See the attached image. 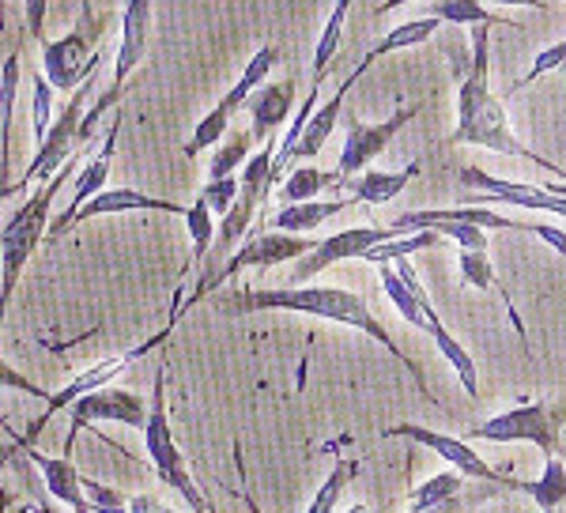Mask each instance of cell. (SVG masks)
<instances>
[{
  "label": "cell",
  "mask_w": 566,
  "mask_h": 513,
  "mask_svg": "<svg viewBox=\"0 0 566 513\" xmlns=\"http://www.w3.org/2000/svg\"><path fill=\"white\" fill-rule=\"evenodd\" d=\"M536 238H544V242L552 245L555 253H563V256H566V231H563V227H555V223H536Z\"/></svg>",
  "instance_id": "47"
},
{
  "label": "cell",
  "mask_w": 566,
  "mask_h": 513,
  "mask_svg": "<svg viewBox=\"0 0 566 513\" xmlns=\"http://www.w3.org/2000/svg\"><path fill=\"white\" fill-rule=\"evenodd\" d=\"M27 457H31V464L42 472V488L50 491L53 502H61V506H69L72 513H95L84 494V475L76 472V464H72V457H45L39 449H27Z\"/></svg>",
  "instance_id": "18"
},
{
  "label": "cell",
  "mask_w": 566,
  "mask_h": 513,
  "mask_svg": "<svg viewBox=\"0 0 566 513\" xmlns=\"http://www.w3.org/2000/svg\"><path fill=\"white\" fill-rule=\"evenodd\" d=\"M122 114H114V122H109L103 144H98V151L91 155V159L84 163V170L76 174V181H72V200L69 208L61 212L57 219L50 223V238L57 242V238H65L72 227H76V216L84 212L87 200H95L98 192H103L106 178H109V167H114V151H117V136H122Z\"/></svg>",
  "instance_id": "16"
},
{
  "label": "cell",
  "mask_w": 566,
  "mask_h": 513,
  "mask_svg": "<svg viewBox=\"0 0 566 513\" xmlns=\"http://www.w3.org/2000/svg\"><path fill=\"white\" fill-rule=\"evenodd\" d=\"M23 84V64H20V45L0 64V189L8 197H15V186L8 181L12 170V114H15V95Z\"/></svg>",
  "instance_id": "19"
},
{
  "label": "cell",
  "mask_w": 566,
  "mask_h": 513,
  "mask_svg": "<svg viewBox=\"0 0 566 513\" xmlns=\"http://www.w3.org/2000/svg\"><path fill=\"white\" fill-rule=\"evenodd\" d=\"M4 197H8V192H4V189H0V200H4Z\"/></svg>",
  "instance_id": "56"
},
{
  "label": "cell",
  "mask_w": 566,
  "mask_h": 513,
  "mask_svg": "<svg viewBox=\"0 0 566 513\" xmlns=\"http://www.w3.org/2000/svg\"><path fill=\"white\" fill-rule=\"evenodd\" d=\"M348 513H370V510H367V506H363V502H359V506H352Z\"/></svg>",
  "instance_id": "55"
},
{
  "label": "cell",
  "mask_w": 566,
  "mask_h": 513,
  "mask_svg": "<svg viewBox=\"0 0 566 513\" xmlns=\"http://www.w3.org/2000/svg\"><path fill=\"white\" fill-rule=\"evenodd\" d=\"M242 502H245V510H250V513H261V506L253 502V494H250V491H242Z\"/></svg>",
  "instance_id": "52"
},
{
  "label": "cell",
  "mask_w": 566,
  "mask_h": 513,
  "mask_svg": "<svg viewBox=\"0 0 566 513\" xmlns=\"http://www.w3.org/2000/svg\"><path fill=\"white\" fill-rule=\"evenodd\" d=\"M170 328H175V321H167V328H163V333H155L151 341H144L140 347H129V352L114 355V359H103V363L87 366L84 374H76V378H72V381L65 385V389H61V392H53V397L45 400L42 416L34 419V423L27 427L23 435L15 438L12 446H15V449H31V446H34V438L42 435V430H45V423H50L53 416H61V411H65V408H72V405H76L80 397H91V392L106 389V385L114 381L117 374H125V370H129V366H133L136 359H144V355H148L155 344H163V341H167V336H170Z\"/></svg>",
  "instance_id": "9"
},
{
  "label": "cell",
  "mask_w": 566,
  "mask_h": 513,
  "mask_svg": "<svg viewBox=\"0 0 566 513\" xmlns=\"http://www.w3.org/2000/svg\"><path fill=\"white\" fill-rule=\"evenodd\" d=\"M381 287H386L389 302L397 306V314L405 317L408 325H416V328H423V333H431V325L438 321L434 306L419 302V299L412 295V291L405 287V280L397 276V269H392V264H381Z\"/></svg>",
  "instance_id": "26"
},
{
  "label": "cell",
  "mask_w": 566,
  "mask_h": 513,
  "mask_svg": "<svg viewBox=\"0 0 566 513\" xmlns=\"http://www.w3.org/2000/svg\"><path fill=\"white\" fill-rule=\"evenodd\" d=\"M45 12H50V0H23L27 34H31L34 42H45Z\"/></svg>",
  "instance_id": "46"
},
{
  "label": "cell",
  "mask_w": 566,
  "mask_h": 513,
  "mask_svg": "<svg viewBox=\"0 0 566 513\" xmlns=\"http://www.w3.org/2000/svg\"><path fill=\"white\" fill-rule=\"evenodd\" d=\"M367 69H370V61L363 57L359 64H355V72H352V76H344L340 84H336L333 98H328L325 106H317V109H314V117H310V125H306L303 140H298L295 155H291V163H295V159H314V155L325 148V140H328V136H333V128L340 125L344 103H348V91H352L355 84H359L363 76H367Z\"/></svg>",
  "instance_id": "17"
},
{
  "label": "cell",
  "mask_w": 566,
  "mask_h": 513,
  "mask_svg": "<svg viewBox=\"0 0 566 513\" xmlns=\"http://www.w3.org/2000/svg\"><path fill=\"white\" fill-rule=\"evenodd\" d=\"M34 499H39V513H61L57 506H53V499H50V491H39V494H34Z\"/></svg>",
  "instance_id": "50"
},
{
  "label": "cell",
  "mask_w": 566,
  "mask_h": 513,
  "mask_svg": "<svg viewBox=\"0 0 566 513\" xmlns=\"http://www.w3.org/2000/svg\"><path fill=\"white\" fill-rule=\"evenodd\" d=\"M227 310H234V314L283 310V314H306V317H317V321H333V325H344V328H359V333H367L370 341H378L381 347H386L392 359L408 366V374L416 378L419 392H431L427 389L423 370L416 366L412 355L392 341L389 328L370 314L367 299L355 295V291H348V287H314V283H303V287H245V291H234V295L227 299Z\"/></svg>",
  "instance_id": "2"
},
{
  "label": "cell",
  "mask_w": 566,
  "mask_h": 513,
  "mask_svg": "<svg viewBox=\"0 0 566 513\" xmlns=\"http://www.w3.org/2000/svg\"><path fill=\"white\" fill-rule=\"evenodd\" d=\"M352 475H355V464H352V461H340V464H336V469L325 475L322 488L314 491V499H310L306 513H333V510H336V502H340L344 488L352 483Z\"/></svg>",
  "instance_id": "37"
},
{
  "label": "cell",
  "mask_w": 566,
  "mask_h": 513,
  "mask_svg": "<svg viewBox=\"0 0 566 513\" xmlns=\"http://www.w3.org/2000/svg\"><path fill=\"white\" fill-rule=\"evenodd\" d=\"M405 4H416V0H386V4L374 8V15H386V12H392V8H405Z\"/></svg>",
  "instance_id": "51"
},
{
  "label": "cell",
  "mask_w": 566,
  "mask_h": 513,
  "mask_svg": "<svg viewBox=\"0 0 566 513\" xmlns=\"http://www.w3.org/2000/svg\"><path fill=\"white\" fill-rule=\"evenodd\" d=\"M133 513H159V499H151V494H136L129 502Z\"/></svg>",
  "instance_id": "48"
},
{
  "label": "cell",
  "mask_w": 566,
  "mask_h": 513,
  "mask_svg": "<svg viewBox=\"0 0 566 513\" xmlns=\"http://www.w3.org/2000/svg\"><path fill=\"white\" fill-rule=\"evenodd\" d=\"M148 42H151V0H125L122 45H117V57H114V76H109V87L95 98V106L84 114V125H80V144H91L95 125L103 122L109 109H117V103H122V91H125V80H129L136 64L144 61Z\"/></svg>",
  "instance_id": "6"
},
{
  "label": "cell",
  "mask_w": 566,
  "mask_h": 513,
  "mask_svg": "<svg viewBox=\"0 0 566 513\" xmlns=\"http://www.w3.org/2000/svg\"><path fill=\"white\" fill-rule=\"evenodd\" d=\"M491 31L495 27H472V53L458 87V128L450 133V144H469V148H488L495 155H510V159L536 163L541 170L566 181L563 167H555L552 159L525 148L514 136V128H510L506 106L491 91Z\"/></svg>",
  "instance_id": "1"
},
{
  "label": "cell",
  "mask_w": 566,
  "mask_h": 513,
  "mask_svg": "<svg viewBox=\"0 0 566 513\" xmlns=\"http://www.w3.org/2000/svg\"><path fill=\"white\" fill-rule=\"evenodd\" d=\"M31 87H34V103H31V136H34V148H39L45 136H50V128H53V87H50V80L39 76V72H34Z\"/></svg>",
  "instance_id": "38"
},
{
  "label": "cell",
  "mask_w": 566,
  "mask_h": 513,
  "mask_svg": "<svg viewBox=\"0 0 566 513\" xmlns=\"http://www.w3.org/2000/svg\"><path fill=\"white\" fill-rule=\"evenodd\" d=\"M419 174V163L405 170H363L359 178H352L344 189H352V197L359 200V205H389L392 197H400V192L408 189V181H412Z\"/></svg>",
  "instance_id": "23"
},
{
  "label": "cell",
  "mask_w": 566,
  "mask_h": 513,
  "mask_svg": "<svg viewBox=\"0 0 566 513\" xmlns=\"http://www.w3.org/2000/svg\"><path fill=\"white\" fill-rule=\"evenodd\" d=\"M276 64H280V45H272V42H269V45H261V50L250 57V64H245L242 76L234 80V87L227 91V95L219 98V103L231 109V114H239V109L253 98V91L264 87V80H269V72L276 69Z\"/></svg>",
  "instance_id": "25"
},
{
  "label": "cell",
  "mask_w": 566,
  "mask_h": 513,
  "mask_svg": "<svg viewBox=\"0 0 566 513\" xmlns=\"http://www.w3.org/2000/svg\"><path fill=\"white\" fill-rule=\"evenodd\" d=\"M310 250H314V242H310V238H303V234L269 231V234L245 238V245H239V250L231 253V261L219 264L216 272H208V276L197 283V291L186 299V306H175L170 321L178 325V317L186 314L189 306H197V302L205 299V295H212L219 283H227L231 276H239V272H245V269H272V264H283V261H298V256H306Z\"/></svg>",
  "instance_id": "7"
},
{
  "label": "cell",
  "mask_w": 566,
  "mask_h": 513,
  "mask_svg": "<svg viewBox=\"0 0 566 513\" xmlns=\"http://www.w3.org/2000/svg\"><path fill=\"white\" fill-rule=\"evenodd\" d=\"M416 114H419V106H400V109H392V117H386V122H378V125L352 122L348 136H344V148H340V163H336V178H340V189L348 186L352 178H359L363 170H370V163L389 148L392 136H397L400 128L412 122Z\"/></svg>",
  "instance_id": "13"
},
{
  "label": "cell",
  "mask_w": 566,
  "mask_h": 513,
  "mask_svg": "<svg viewBox=\"0 0 566 513\" xmlns=\"http://www.w3.org/2000/svg\"><path fill=\"white\" fill-rule=\"evenodd\" d=\"M117 212H167V216H181L186 219L189 208L175 205V200H163V197H148L140 189H103L95 200H87L84 212L76 216V227L84 219H95V216H117Z\"/></svg>",
  "instance_id": "21"
},
{
  "label": "cell",
  "mask_w": 566,
  "mask_h": 513,
  "mask_svg": "<svg viewBox=\"0 0 566 513\" xmlns=\"http://www.w3.org/2000/svg\"><path fill=\"white\" fill-rule=\"evenodd\" d=\"M340 189V178L336 170H317V167H298L287 174V181L280 186V208L283 205H306V200H317L322 189Z\"/></svg>",
  "instance_id": "30"
},
{
  "label": "cell",
  "mask_w": 566,
  "mask_h": 513,
  "mask_svg": "<svg viewBox=\"0 0 566 513\" xmlns=\"http://www.w3.org/2000/svg\"><path fill=\"white\" fill-rule=\"evenodd\" d=\"M8 31V8H4V0H0V34Z\"/></svg>",
  "instance_id": "53"
},
{
  "label": "cell",
  "mask_w": 566,
  "mask_h": 513,
  "mask_svg": "<svg viewBox=\"0 0 566 513\" xmlns=\"http://www.w3.org/2000/svg\"><path fill=\"white\" fill-rule=\"evenodd\" d=\"M495 491H502L499 483H469V491H461L458 499L438 502V506H427V510H412V513H472L476 506H483Z\"/></svg>",
  "instance_id": "40"
},
{
  "label": "cell",
  "mask_w": 566,
  "mask_h": 513,
  "mask_svg": "<svg viewBox=\"0 0 566 513\" xmlns=\"http://www.w3.org/2000/svg\"><path fill=\"white\" fill-rule=\"evenodd\" d=\"M291 103H295V80H280V84H264L253 91V98L245 106H250V136L253 140H272L276 136V128L287 122L291 114Z\"/></svg>",
  "instance_id": "20"
},
{
  "label": "cell",
  "mask_w": 566,
  "mask_h": 513,
  "mask_svg": "<svg viewBox=\"0 0 566 513\" xmlns=\"http://www.w3.org/2000/svg\"><path fill=\"white\" fill-rule=\"evenodd\" d=\"M389 238H400V234L392 231V227H348V231H340V234L322 238V242H314V250L291 264V280H295L291 287H303L310 276H322L325 269H333V264H340V261H359L370 245L389 242Z\"/></svg>",
  "instance_id": "14"
},
{
  "label": "cell",
  "mask_w": 566,
  "mask_h": 513,
  "mask_svg": "<svg viewBox=\"0 0 566 513\" xmlns=\"http://www.w3.org/2000/svg\"><path fill=\"white\" fill-rule=\"evenodd\" d=\"M461 186L476 192L480 205H506V208H533V212H547V216H563L566 219V197H555L536 181H506L495 178L483 167H464Z\"/></svg>",
  "instance_id": "15"
},
{
  "label": "cell",
  "mask_w": 566,
  "mask_h": 513,
  "mask_svg": "<svg viewBox=\"0 0 566 513\" xmlns=\"http://www.w3.org/2000/svg\"><path fill=\"white\" fill-rule=\"evenodd\" d=\"M483 4H510V8H544L541 0H483Z\"/></svg>",
  "instance_id": "49"
},
{
  "label": "cell",
  "mask_w": 566,
  "mask_h": 513,
  "mask_svg": "<svg viewBox=\"0 0 566 513\" xmlns=\"http://www.w3.org/2000/svg\"><path fill=\"white\" fill-rule=\"evenodd\" d=\"M458 269H461V283H464V287L495 291V295L502 299V306L510 310V317H514L517 333L525 336V321L517 317V310H514V299H510V291L499 283V276H495V264H491L488 250H461V256H458Z\"/></svg>",
  "instance_id": "24"
},
{
  "label": "cell",
  "mask_w": 566,
  "mask_h": 513,
  "mask_svg": "<svg viewBox=\"0 0 566 513\" xmlns=\"http://www.w3.org/2000/svg\"><path fill=\"white\" fill-rule=\"evenodd\" d=\"M359 200L355 197H340V200H306V205H283L276 216H272V231H283V234H310L325 223V219L348 212Z\"/></svg>",
  "instance_id": "22"
},
{
  "label": "cell",
  "mask_w": 566,
  "mask_h": 513,
  "mask_svg": "<svg viewBox=\"0 0 566 513\" xmlns=\"http://www.w3.org/2000/svg\"><path fill=\"white\" fill-rule=\"evenodd\" d=\"M431 336H434L438 352H442V359L453 366V374H458L464 397H476V392H480V370H476V363H472V355L464 352V344L442 325V317H438L434 325H431Z\"/></svg>",
  "instance_id": "29"
},
{
  "label": "cell",
  "mask_w": 566,
  "mask_h": 513,
  "mask_svg": "<svg viewBox=\"0 0 566 513\" xmlns=\"http://www.w3.org/2000/svg\"><path fill=\"white\" fill-rule=\"evenodd\" d=\"M438 31H442V20H434V15H419V20H408V23L392 27V31L378 45H374V50H367V61L374 64V61L389 57V53H397V50H412V45H423V42H431Z\"/></svg>",
  "instance_id": "28"
},
{
  "label": "cell",
  "mask_w": 566,
  "mask_h": 513,
  "mask_svg": "<svg viewBox=\"0 0 566 513\" xmlns=\"http://www.w3.org/2000/svg\"><path fill=\"white\" fill-rule=\"evenodd\" d=\"M76 163H80V151L65 163V170L53 174L50 181H42V189L34 192V197H27L23 205L8 216L4 231H0V321H4L12 291L23 276V264L31 261L34 250H39V242L50 234L53 200H57L61 186L69 181V174L76 170Z\"/></svg>",
  "instance_id": "3"
},
{
  "label": "cell",
  "mask_w": 566,
  "mask_h": 513,
  "mask_svg": "<svg viewBox=\"0 0 566 513\" xmlns=\"http://www.w3.org/2000/svg\"><path fill=\"white\" fill-rule=\"evenodd\" d=\"M8 506H12V499H8L4 488H0V513H8Z\"/></svg>",
  "instance_id": "54"
},
{
  "label": "cell",
  "mask_w": 566,
  "mask_h": 513,
  "mask_svg": "<svg viewBox=\"0 0 566 513\" xmlns=\"http://www.w3.org/2000/svg\"><path fill=\"white\" fill-rule=\"evenodd\" d=\"M239 192H242V178H219V181H208L205 189H200V197L208 200V208L216 212V219H223L231 212L234 205H239Z\"/></svg>",
  "instance_id": "41"
},
{
  "label": "cell",
  "mask_w": 566,
  "mask_h": 513,
  "mask_svg": "<svg viewBox=\"0 0 566 513\" xmlns=\"http://www.w3.org/2000/svg\"><path fill=\"white\" fill-rule=\"evenodd\" d=\"M469 475H461L458 469H446V472H434L431 480H423L419 488H412L408 494V513L412 510H427V506H438V502H450L458 499L461 491H469Z\"/></svg>",
  "instance_id": "31"
},
{
  "label": "cell",
  "mask_w": 566,
  "mask_h": 513,
  "mask_svg": "<svg viewBox=\"0 0 566 513\" xmlns=\"http://www.w3.org/2000/svg\"><path fill=\"white\" fill-rule=\"evenodd\" d=\"M98 31H103V23H95L91 8H84L76 31L57 42H42V76L50 80L53 91H76L95 76L103 64Z\"/></svg>",
  "instance_id": "8"
},
{
  "label": "cell",
  "mask_w": 566,
  "mask_h": 513,
  "mask_svg": "<svg viewBox=\"0 0 566 513\" xmlns=\"http://www.w3.org/2000/svg\"><path fill=\"white\" fill-rule=\"evenodd\" d=\"M231 117L234 114L223 103H216V109H208V114L200 117V125L193 128V136H189V144H186L189 159H193V155H200V151H208V148H216V144L227 136V128H231Z\"/></svg>",
  "instance_id": "36"
},
{
  "label": "cell",
  "mask_w": 566,
  "mask_h": 513,
  "mask_svg": "<svg viewBox=\"0 0 566 513\" xmlns=\"http://www.w3.org/2000/svg\"><path fill=\"white\" fill-rule=\"evenodd\" d=\"M84 494H87V502L95 513H133L122 494H117L114 488H106V483H98V480H84Z\"/></svg>",
  "instance_id": "44"
},
{
  "label": "cell",
  "mask_w": 566,
  "mask_h": 513,
  "mask_svg": "<svg viewBox=\"0 0 566 513\" xmlns=\"http://www.w3.org/2000/svg\"><path fill=\"white\" fill-rule=\"evenodd\" d=\"M525 494L541 506V513H559L566 506V464H563V457H547L541 480L528 483Z\"/></svg>",
  "instance_id": "33"
},
{
  "label": "cell",
  "mask_w": 566,
  "mask_h": 513,
  "mask_svg": "<svg viewBox=\"0 0 566 513\" xmlns=\"http://www.w3.org/2000/svg\"><path fill=\"white\" fill-rule=\"evenodd\" d=\"M69 438H65V457L72 453V446H76V438L84 435L91 423H125V427H140L148 423V405H144V397H136L129 389H114V385H106V389L91 392V397H80L76 405L69 408Z\"/></svg>",
  "instance_id": "12"
},
{
  "label": "cell",
  "mask_w": 566,
  "mask_h": 513,
  "mask_svg": "<svg viewBox=\"0 0 566 513\" xmlns=\"http://www.w3.org/2000/svg\"><path fill=\"white\" fill-rule=\"evenodd\" d=\"M446 238L438 234V231H412V234H400V238H389V242H378V245H370L367 253L359 256V261H367V264H392V261H400V256H412L419 250H438Z\"/></svg>",
  "instance_id": "34"
},
{
  "label": "cell",
  "mask_w": 566,
  "mask_h": 513,
  "mask_svg": "<svg viewBox=\"0 0 566 513\" xmlns=\"http://www.w3.org/2000/svg\"><path fill=\"white\" fill-rule=\"evenodd\" d=\"M352 4H355V0H336L333 12H328V20H325V27H322V34H317V45H314V84H322L325 72L333 69L336 53H340L344 23H348Z\"/></svg>",
  "instance_id": "27"
},
{
  "label": "cell",
  "mask_w": 566,
  "mask_h": 513,
  "mask_svg": "<svg viewBox=\"0 0 566 513\" xmlns=\"http://www.w3.org/2000/svg\"><path fill=\"white\" fill-rule=\"evenodd\" d=\"M559 513H566V510H559Z\"/></svg>",
  "instance_id": "57"
},
{
  "label": "cell",
  "mask_w": 566,
  "mask_h": 513,
  "mask_svg": "<svg viewBox=\"0 0 566 513\" xmlns=\"http://www.w3.org/2000/svg\"><path fill=\"white\" fill-rule=\"evenodd\" d=\"M0 389H15V392H27V397H39V400H50L53 397L50 389H42L39 381L27 378V374H20L12 363H4V359H0Z\"/></svg>",
  "instance_id": "45"
},
{
  "label": "cell",
  "mask_w": 566,
  "mask_h": 513,
  "mask_svg": "<svg viewBox=\"0 0 566 513\" xmlns=\"http://www.w3.org/2000/svg\"><path fill=\"white\" fill-rule=\"evenodd\" d=\"M186 231H189V238H193V264H200L208 253L216 250V234H219L216 212L208 208V200L200 197V192H197V200L189 205V212H186Z\"/></svg>",
  "instance_id": "35"
},
{
  "label": "cell",
  "mask_w": 566,
  "mask_h": 513,
  "mask_svg": "<svg viewBox=\"0 0 566 513\" xmlns=\"http://www.w3.org/2000/svg\"><path fill=\"white\" fill-rule=\"evenodd\" d=\"M386 438H408L416 446H427L442 457L450 469H458L461 475H469L472 483H499L502 491H525L528 483L525 480H514V475L491 469L488 461L472 449L464 438H453V435H442V430H431V427H419V423H397V427H386Z\"/></svg>",
  "instance_id": "11"
},
{
  "label": "cell",
  "mask_w": 566,
  "mask_h": 513,
  "mask_svg": "<svg viewBox=\"0 0 566 513\" xmlns=\"http://www.w3.org/2000/svg\"><path fill=\"white\" fill-rule=\"evenodd\" d=\"M250 144H253V136L250 133H239V136H231V140L223 144L216 155H212V167H208V181H219V178H231L234 170L242 167V163H250L245 155H250Z\"/></svg>",
  "instance_id": "39"
},
{
  "label": "cell",
  "mask_w": 566,
  "mask_h": 513,
  "mask_svg": "<svg viewBox=\"0 0 566 513\" xmlns=\"http://www.w3.org/2000/svg\"><path fill=\"white\" fill-rule=\"evenodd\" d=\"M427 15L442 23H464V27H517L510 20H499L495 12L483 8V0H434V4H423Z\"/></svg>",
  "instance_id": "32"
},
{
  "label": "cell",
  "mask_w": 566,
  "mask_h": 513,
  "mask_svg": "<svg viewBox=\"0 0 566 513\" xmlns=\"http://www.w3.org/2000/svg\"><path fill=\"white\" fill-rule=\"evenodd\" d=\"M431 231H438L450 242H458L461 250H488V231L476 223H461V219H446V223H434Z\"/></svg>",
  "instance_id": "42"
},
{
  "label": "cell",
  "mask_w": 566,
  "mask_h": 513,
  "mask_svg": "<svg viewBox=\"0 0 566 513\" xmlns=\"http://www.w3.org/2000/svg\"><path fill=\"white\" fill-rule=\"evenodd\" d=\"M144 446H148L151 469L163 480V488H175L186 506L193 513H212L205 502V494L193 483V475L186 469V457L175 442V430H170V416H167V378H163V366L155 370V392L148 405V423H144Z\"/></svg>",
  "instance_id": "5"
},
{
  "label": "cell",
  "mask_w": 566,
  "mask_h": 513,
  "mask_svg": "<svg viewBox=\"0 0 566 513\" xmlns=\"http://www.w3.org/2000/svg\"><path fill=\"white\" fill-rule=\"evenodd\" d=\"M95 91V76L87 80L84 87H76L72 91V98H69V106L61 109V117L53 122L50 128V136L34 148V159H31V167L23 170V178L15 181V192H23L31 181H50L53 174H61L65 170V163L76 155L80 148V125H84V114H87V95Z\"/></svg>",
  "instance_id": "10"
},
{
  "label": "cell",
  "mask_w": 566,
  "mask_h": 513,
  "mask_svg": "<svg viewBox=\"0 0 566 513\" xmlns=\"http://www.w3.org/2000/svg\"><path fill=\"white\" fill-rule=\"evenodd\" d=\"M555 69H566V39H559V42H552L547 50H541L533 57V64H528V72L522 80H517L514 87H528V84H536L541 76H547V72H555Z\"/></svg>",
  "instance_id": "43"
},
{
  "label": "cell",
  "mask_w": 566,
  "mask_h": 513,
  "mask_svg": "<svg viewBox=\"0 0 566 513\" xmlns=\"http://www.w3.org/2000/svg\"><path fill=\"white\" fill-rule=\"evenodd\" d=\"M563 427H566V397H544V400H533V405L499 411V416L469 427V438L472 442H495V446L533 442V446H541V453L547 461V457H559Z\"/></svg>",
  "instance_id": "4"
}]
</instances>
